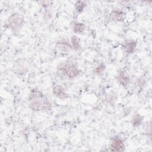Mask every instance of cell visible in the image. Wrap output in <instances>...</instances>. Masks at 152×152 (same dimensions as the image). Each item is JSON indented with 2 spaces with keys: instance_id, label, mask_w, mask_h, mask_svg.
I'll list each match as a JSON object with an SVG mask.
<instances>
[{
  "instance_id": "1",
  "label": "cell",
  "mask_w": 152,
  "mask_h": 152,
  "mask_svg": "<svg viewBox=\"0 0 152 152\" xmlns=\"http://www.w3.org/2000/svg\"><path fill=\"white\" fill-rule=\"evenodd\" d=\"M8 24L14 32L17 31L23 25V18L19 14H12L8 19Z\"/></svg>"
},
{
  "instance_id": "2",
  "label": "cell",
  "mask_w": 152,
  "mask_h": 152,
  "mask_svg": "<svg viewBox=\"0 0 152 152\" xmlns=\"http://www.w3.org/2000/svg\"><path fill=\"white\" fill-rule=\"evenodd\" d=\"M48 106L50 107V104L48 101H43V100L39 98L33 99L29 103V107L34 111H39L43 109H48Z\"/></svg>"
},
{
  "instance_id": "3",
  "label": "cell",
  "mask_w": 152,
  "mask_h": 152,
  "mask_svg": "<svg viewBox=\"0 0 152 152\" xmlns=\"http://www.w3.org/2000/svg\"><path fill=\"white\" fill-rule=\"evenodd\" d=\"M110 148L113 151H122L124 150V144L123 141L118 138H114L110 141Z\"/></svg>"
},
{
  "instance_id": "4",
  "label": "cell",
  "mask_w": 152,
  "mask_h": 152,
  "mask_svg": "<svg viewBox=\"0 0 152 152\" xmlns=\"http://www.w3.org/2000/svg\"><path fill=\"white\" fill-rule=\"evenodd\" d=\"M53 94L59 99H65L67 97V94L65 88L61 86H56L53 88Z\"/></svg>"
},
{
  "instance_id": "5",
  "label": "cell",
  "mask_w": 152,
  "mask_h": 152,
  "mask_svg": "<svg viewBox=\"0 0 152 152\" xmlns=\"http://www.w3.org/2000/svg\"><path fill=\"white\" fill-rule=\"evenodd\" d=\"M117 80L118 82L123 86H127L129 83V77L126 72L124 71H121L117 76Z\"/></svg>"
},
{
  "instance_id": "6",
  "label": "cell",
  "mask_w": 152,
  "mask_h": 152,
  "mask_svg": "<svg viewBox=\"0 0 152 152\" xmlns=\"http://www.w3.org/2000/svg\"><path fill=\"white\" fill-rule=\"evenodd\" d=\"M71 45L66 42H58L56 44V49L61 53H66L71 49Z\"/></svg>"
},
{
  "instance_id": "7",
  "label": "cell",
  "mask_w": 152,
  "mask_h": 152,
  "mask_svg": "<svg viewBox=\"0 0 152 152\" xmlns=\"http://www.w3.org/2000/svg\"><path fill=\"white\" fill-rule=\"evenodd\" d=\"M110 17L113 20L121 21L124 19V13L119 10H113L110 14Z\"/></svg>"
},
{
  "instance_id": "8",
  "label": "cell",
  "mask_w": 152,
  "mask_h": 152,
  "mask_svg": "<svg viewBox=\"0 0 152 152\" xmlns=\"http://www.w3.org/2000/svg\"><path fill=\"white\" fill-rule=\"evenodd\" d=\"M79 72L80 71L78 69V68L75 65H72V66H69V68L66 73V75H68V77L69 78H72L77 77L78 75Z\"/></svg>"
},
{
  "instance_id": "9",
  "label": "cell",
  "mask_w": 152,
  "mask_h": 152,
  "mask_svg": "<svg viewBox=\"0 0 152 152\" xmlns=\"http://www.w3.org/2000/svg\"><path fill=\"white\" fill-rule=\"evenodd\" d=\"M86 26L82 23L75 22L72 26V30L76 33H81L84 31Z\"/></svg>"
},
{
  "instance_id": "10",
  "label": "cell",
  "mask_w": 152,
  "mask_h": 152,
  "mask_svg": "<svg viewBox=\"0 0 152 152\" xmlns=\"http://www.w3.org/2000/svg\"><path fill=\"white\" fill-rule=\"evenodd\" d=\"M69 68V65L68 63L66 61H64L62 62H61L57 67L58 71L60 72H61L63 74H66L67 73L68 69Z\"/></svg>"
},
{
  "instance_id": "11",
  "label": "cell",
  "mask_w": 152,
  "mask_h": 152,
  "mask_svg": "<svg viewBox=\"0 0 152 152\" xmlns=\"http://www.w3.org/2000/svg\"><path fill=\"white\" fill-rule=\"evenodd\" d=\"M137 46V43L134 40H129L125 44V49L128 53H132Z\"/></svg>"
},
{
  "instance_id": "12",
  "label": "cell",
  "mask_w": 152,
  "mask_h": 152,
  "mask_svg": "<svg viewBox=\"0 0 152 152\" xmlns=\"http://www.w3.org/2000/svg\"><path fill=\"white\" fill-rule=\"evenodd\" d=\"M143 120V117L139 114H136L132 119V123L134 126H139Z\"/></svg>"
},
{
  "instance_id": "13",
  "label": "cell",
  "mask_w": 152,
  "mask_h": 152,
  "mask_svg": "<svg viewBox=\"0 0 152 152\" xmlns=\"http://www.w3.org/2000/svg\"><path fill=\"white\" fill-rule=\"evenodd\" d=\"M71 45H72V48L77 50L78 49H80V43H79V41L77 39V37L75 36H72L71 39Z\"/></svg>"
},
{
  "instance_id": "14",
  "label": "cell",
  "mask_w": 152,
  "mask_h": 152,
  "mask_svg": "<svg viewBox=\"0 0 152 152\" xmlns=\"http://www.w3.org/2000/svg\"><path fill=\"white\" fill-rule=\"evenodd\" d=\"M104 69H105V65L103 64H101L93 69V72L96 74H100L102 72H103Z\"/></svg>"
},
{
  "instance_id": "15",
  "label": "cell",
  "mask_w": 152,
  "mask_h": 152,
  "mask_svg": "<svg viewBox=\"0 0 152 152\" xmlns=\"http://www.w3.org/2000/svg\"><path fill=\"white\" fill-rule=\"evenodd\" d=\"M86 4L83 1H77L75 4V8L78 12H82L86 7Z\"/></svg>"
},
{
  "instance_id": "16",
  "label": "cell",
  "mask_w": 152,
  "mask_h": 152,
  "mask_svg": "<svg viewBox=\"0 0 152 152\" xmlns=\"http://www.w3.org/2000/svg\"><path fill=\"white\" fill-rule=\"evenodd\" d=\"M116 94H114L113 93H110L109 94V100L110 103L112 102H114V101H115L116 100Z\"/></svg>"
}]
</instances>
